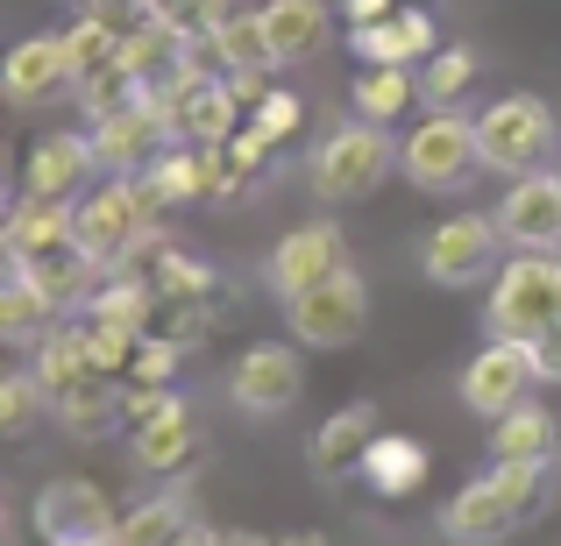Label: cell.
Returning a JSON list of instances; mask_svg holds the SVG:
<instances>
[{"label":"cell","mask_w":561,"mask_h":546,"mask_svg":"<svg viewBox=\"0 0 561 546\" xmlns=\"http://www.w3.org/2000/svg\"><path fill=\"white\" fill-rule=\"evenodd\" d=\"M57 234H79V199H50V191H22V206L8 213V228H0V248L14 256H28V248L57 242Z\"/></svg>","instance_id":"obj_24"},{"label":"cell","mask_w":561,"mask_h":546,"mask_svg":"<svg viewBox=\"0 0 561 546\" xmlns=\"http://www.w3.org/2000/svg\"><path fill=\"white\" fill-rule=\"evenodd\" d=\"M370 440H377V411H370V405H348V411H334V419L320 426L306 454H313L320 476H342V468H363Z\"/></svg>","instance_id":"obj_25"},{"label":"cell","mask_w":561,"mask_h":546,"mask_svg":"<svg viewBox=\"0 0 561 546\" xmlns=\"http://www.w3.org/2000/svg\"><path fill=\"white\" fill-rule=\"evenodd\" d=\"M179 356H185V348H171V341H157V334H150L142 356H136V376L142 383H171V376H179Z\"/></svg>","instance_id":"obj_37"},{"label":"cell","mask_w":561,"mask_h":546,"mask_svg":"<svg viewBox=\"0 0 561 546\" xmlns=\"http://www.w3.org/2000/svg\"><path fill=\"white\" fill-rule=\"evenodd\" d=\"M561 128H554V107L540 93H497L491 107L477 114V150H483V171L497 178H526L554 156Z\"/></svg>","instance_id":"obj_5"},{"label":"cell","mask_w":561,"mask_h":546,"mask_svg":"<svg viewBox=\"0 0 561 546\" xmlns=\"http://www.w3.org/2000/svg\"><path fill=\"white\" fill-rule=\"evenodd\" d=\"M179 546H228V533H214V525H185Z\"/></svg>","instance_id":"obj_40"},{"label":"cell","mask_w":561,"mask_h":546,"mask_svg":"<svg viewBox=\"0 0 561 546\" xmlns=\"http://www.w3.org/2000/svg\"><path fill=\"white\" fill-rule=\"evenodd\" d=\"M285 320H291V341L299 348H348L370 327V284H363V270L348 263V270L306 284L299 299H285Z\"/></svg>","instance_id":"obj_7"},{"label":"cell","mask_w":561,"mask_h":546,"mask_svg":"<svg viewBox=\"0 0 561 546\" xmlns=\"http://www.w3.org/2000/svg\"><path fill=\"white\" fill-rule=\"evenodd\" d=\"M263 28H271V50L277 65H306L334 43V8L328 0H263Z\"/></svg>","instance_id":"obj_21"},{"label":"cell","mask_w":561,"mask_h":546,"mask_svg":"<svg viewBox=\"0 0 561 546\" xmlns=\"http://www.w3.org/2000/svg\"><path fill=\"white\" fill-rule=\"evenodd\" d=\"M412 100H420L412 65H363V79H356V114H363V121H383V128H391Z\"/></svg>","instance_id":"obj_28"},{"label":"cell","mask_w":561,"mask_h":546,"mask_svg":"<svg viewBox=\"0 0 561 546\" xmlns=\"http://www.w3.org/2000/svg\"><path fill=\"white\" fill-rule=\"evenodd\" d=\"M0 85H8V100H14V107H43V100H57L65 85H79L65 36H28V43H14L8 79H0Z\"/></svg>","instance_id":"obj_19"},{"label":"cell","mask_w":561,"mask_h":546,"mask_svg":"<svg viewBox=\"0 0 561 546\" xmlns=\"http://www.w3.org/2000/svg\"><path fill=\"white\" fill-rule=\"evenodd\" d=\"M192 525V511L179 504V497H142L136 511H122V533H114V546H179Z\"/></svg>","instance_id":"obj_30"},{"label":"cell","mask_w":561,"mask_h":546,"mask_svg":"<svg viewBox=\"0 0 561 546\" xmlns=\"http://www.w3.org/2000/svg\"><path fill=\"white\" fill-rule=\"evenodd\" d=\"M398 0H342V14H348V28H370V22H383Z\"/></svg>","instance_id":"obj_39"},{"label":"cell","mask_w":561,"mask_h":546,"mask_svg":"<svg viewBox=\"0 0 561 546\" xmlns=\"http://www.w3.org/2000/svg\"><path fill=\"white\" fill-rule=\"evenodd\" d=\"M179 142V128H171L164 100L142 93L128 114H107V121H93V150H100V171H122V178H136V171H150L157 156Z\"/></svg>","instance_id":"obj_12"},{"label":"cell","mask_w":561,"mask_h":546,"mask_svg":"<svg viewBox=\"0 0 561 546\" xmlns=\"http://www.w3.org/2000/svg\"><path fill=\"white\" fill-rule=\"evenodd\" d=\"M228 546H271V539H249V533H242V539H228Z\"/></svg>","instance_id":"obj_42"},{"label":"cell","mask_w":561,"mask_h":546,"mask_svg":"<svg viewBox=\"0 0 561 546\" xmlns=\"http://www.w3.org/2000/svg\"><path fill=\"white\" fill-rule=\"evenodd\" d=\"M299 93H263L256 100V121H249V128H263V136H271V142H285L291 136V128H299Z\"/></svg>","instance_id":"obj_36"},{"label":"cell","mask_w":561,"mask_h":546,"mask_svg":"<svg viewBox=\"0 0 561 546\" xmlns=\"http://www.w3.org/2000/svg\"><path fill=\"white\" fill-rule=\"evenodd\" d=\"M534 383H540L534 341H497L491 334L462 369V405L477 411V419H497V411H512L519 397H534Z\"/></svg>","instance_id":"obj_10"},{"label":"cell","mask_w":561,"mask_h":546,"mask_svg":"<svg viewBox=\"0 0 561 546\" xmlns=\"http://www.w3.org/2000/svg\"><path fill=\"white\" fill-rule=\"evenodd\" d=\"M100 171V150L93 136H79V128H57V136H43L36 150H28V191H50V199H79L85 185H93Z\"/></svg>","instance_id":"obj_18"},{"label":"cell","mask_w":561,"mask_h":546,"mask_svg":"<svg viewBox=\"0 0 561 546\" xmlns=\"http://www.w3.org/2000/svg\"><path fill=\"white\" fill-rule=\"evenodd\" d=\"M561 454V426L540 397H519L512 411L491 419V462H554Z\"/></svg>","instance_id":"obj_22"},{"label":"cell","mask_w":561,"mask_h":546,"mask_svg":"<svg viewBox=\"0 0 561 546\" xmlns=\"http://www.w3.org/2000/svg\"><path fill=\"white\" fill-rule=\"evenodd\" d=\"M28 369L43 376V391H50V397L71 391V383L93 369V341H85V327H50L36 341V356H28Z\"/></svg>","instance_id":"obj_29"},{"label":"cell","mask_w":561,"mask_h":546,"mask_svg":"<svg viewBox=\"0 0 561 546\" xmlns=\"http://www.w3.org/2000/svg\"><path fill=\"white\" fill-rule=\"evenodd\" d=\"M157 213H164V199H157V185L142 178V171H136V178L107 171V185L79 191V242L93 248L107 270H122V263L157 234Z\"/></svg>","instance_id":"obj_4"},{"label":"cell","mask_w":561,"mask_h":546,"mask_svg":"<svg viewBox=\"0 0 561 546\" xmlns=\"http://www.w3.org/2000/svg\"><path fill=\"white\" fill-rule=\"evenodd\" d=\"M14 270L28 277V284L43 291V299L57 305V313H71V305H93L100 284H107V263L93 256V248L79 242V234H57V242L28 248V256H14Z\"/></svg>","instance_id":"obj_13"},{"label":"cell","mask_w":561,"mask_h":546,"mask_svg":"<svg viewBox=\"0 0 561 546\" xmlns=\"http://www.w3.org/2000/svg\"><path fill=\"white\" fill-rule=\"evenodd\" d=\"M477 164H483V150H477V114H455V107H434V114H426V121L405 136V156H398L405 185H420V191H455Z\"/></svg>","instance_id":"obj_8"},{"label":"cell","mask_w":561,"mask_h":546,"mask_svg":"<svg viewBox=\"0 0 561 546\" xmlns=\"http://www.w3.org/2000/svg\"><path fill=\"white\" fill-rule=\"evenodd\" d=\"M277 546H328V539H313V533H299V539H277Z\"/></svg>","instance_id":"obj_41"},{"label":"cell","mask_w":561,"mask_h":546,"mask_svg":"<svg viewBox=\"0 0 561 546\" xmlns=\"http://www.w3.org/2000/svg\"><path fill=\"white\" fill-rule=\"evenodd\" d=\"M85 341H93V369L122 376V369L142 356V341H150V334L128 327V320H114V313H93V320H85Z\"/></svg>","instance_id":"obj_32"},{"label":"cell","mask_w":561,"mask_h":546,"mask_svg":"<svg viewBox=\"0 0 561 546\" xmlns=\"http://www.w3.org/2000/svg\"><path fill=\"white\" fill-rule=\"evenodd\" d=\"M534 362H540V383H561V327L534 341Z\"/></svg>","instance_id":"obj_38"},{"label":"cell","mask_w":561,"mask_h":546,"mask_svg":"<svg viewBox=\"0 0 561 546\" xmlns=\"http://www.w3.org/2000/svg\"><path fill=\"white\" fill-rule=\"evenodd\" d=\"M50 327H57V305L43 299L22 270H8V284H0V334H8L14 348H36Z\"/></svg>","instance_id":"obj_27"},{"label":"cell","mask_w":561,"mask_h":546,"mask_svg":"<svg viewBox=\"0 0 561 546\" xmlns=\"http://www.w3.org/2000/svg\"><path fill=\"white\" fill-rule=\"evenodd\" d=\"M561 327V248H512L483 299V334L497 341H540Z\"/></svg>","instance_id":"obj_1"},{"label":"cell","mask_w":561,"mask_h":546,"mask_svg":"<svg viewBox=\"0 0 561 546\" xmlns=\"http://www.w3.org/2000/svg\"><path fill=\"white\" fill-rule=\"evenodd\" d=\"M36 533L43 546H114L122 511L107 504V490L85 476H57L36 490Z\"/></svg>","instance_id":"obj_9"},{"label":"cell","mask_w":561,"mask_h":546,"mask_svg":"<svg viewBox=\"0 0 561 546\" xmlns=\"http://www.w3.org/2000/svg\"><path fill=\"white\" fill-rule=\"evenodd\" d=\"M192 28L185 22H164V14H142L136 28H128V50H122V65L142 79V93H164L171 79L192 65Z\"/></svg>","instance_id":"obj_17"},{"label":"cell","mask_w":561,"mask_h":546,"mask_svg":"<svg viewBox=\"0 0 561 546\" xmlns=\"http://www.w3.org/2000/svg\"><path fill=\"white\" fill-rule=\"evenodd\" d=\"M142 14H164V22H185L192 36H206V28L220 22V14L234 8V0H136Z\"/></svg>","instance_id":"obj_35"},{"label":"cell","mask_w":561,"mask_h":546,"mask_svg":"<svg viewBox=\"0 0 561 546\" xmlns=\"http://www.w3.org/2000/svg\"><path fill=\"white\" fill-rule=\"evenodd\" d=\"M363 483H370L377 497H412L426 483V448L405 433H377L370 454H363Z\"/></svg>","instance_id":"obj_26"},{"label":"cell","mask_w":561,"mask_h":546,"mask_svg":"<svg viewBox=\"0 0 561 546\" xmlns=\"http://www.w3.org/2000/svg\"><path fill=\"white\" fill-rule=\"evenodd\" d=\"M505 228H497V213H455L440 220V228H426L420 242V270L426 284L440 291H469V284H491L497 263H505Z\"/></svg>","instance_id":"obj_6"},{"label":"cell","mask_w":561,"mask_h":546,"mask_svg":"<svg viewBox=\"0 0 561 546\" xmlns=\"http://www.w3.org/2000/svg\"><path fill=\"white\" fill-rule=\"evenodd\" d=\"M136 433H128V454H136V468H150V476H171V468L192 462V448H199V419H192V397L171 391L164 405L150 411V419H128Z\"/></svg>","instance_id":"obj_16"},{"label":"cell","mask_w":561,"mask_h":546,"mask_svg":"<svg viewBox=\"0 0 561 546\" xmlns=\"http://www.w3.org/2000/svg\"><path fill=\"white\" fill-rule=\"evenodd\" d=\"M469 85H477V57H469L462 43H440V50L420 65V100L426 107H455Z\"/></svg>","instance_id":"obj_31"},{"label":"cell","mask_w":561,"mask_h":546,"mask_svg":"<svg viewBox=\"0 0 561 546\" xmlns=\"http://www.w3.org/2000/svg\"><path fill=\"white\" fill-rule=\"evenodd\" d=\"M43 411H50V391H43V376H36V369H14V376L0 383V426H8V433H28Z\"/></svg>","instance_id":"obj_34"},{"label":"cell","mask_w":561,"mask_h":546,"mask_svg":"<svg viewBox=\"0 0 561 546\" xmlns=\"http://www.w3.org/2000/svg\"><path fill=\"white\" fill-rule=\"evenodd\" d=\"M398 156H405V142L383 136V121H348V128H328V136L313 142V156H306V178L328 206H356L370 199V191L398 171Z\"/></svg>","instance_id":"obj_3"},{"label":"cell","mask_w":561,"mask_h":546,"mask_svg":"<svg viewBox=\"0 0 561 546\" xmlns=\"http://www.w3.org/2000/svg\"><path fill=\"white\" fill-rule=\"evenodd\" d=\"M348 43H356L363 65H426V57L440 50L434 14H426V8H391L370 28H348Z\"/></svg>","instance_id":"obj_20"},{"label":"cell","mask_w":561,"mask_h":546,"mask_svg":"<svg viewBox=\"0 0 561 546\" xmlns=\"http://www.w3.org/2000/svg\"><path fill=\"white\" fill-rule=\"evenodd\" d=\"M50 411H57V426H65V433L100 440V433H114V411H128V391H114L107 369H85L71 391L50 397Z\"/></svg>","instance_id":"obj_23"},{"label":"cell","mask_w":561,"mask_h":546,"mask_svg":"<svg viewBox=\"0 0 561 546\" xmlns=\"http://www.w3.org/2000/svg\"><path fill=\"white\" fill-rule=\"evenodd\" d=\"M540 476H548V462H497V468H483L477 483H462V490L448 497L440 533H448L455 546L512 539V525H526V511L540 504Z\"/></svg>","instance_id":"obj_2"},{"label":"cell","mask_w":561,"mask_h":546,"mask_svg":"<svg viewBox=\"0 0 561 546\" xmlns=\"http://www.w3.org/2000/svg\"><path fill=\"white\" fill-rule=\"evenodd\" d=\"M299 391H306V369H299V348L291 341H256V348H242V362L228 369V397L249 411V419L291 411Z\"/></svg>","instance_id":"obj_11"},{"label":"cell","mask_w":561,"mask_h":546,"mask_svg":"<svg viewBox=\"0 0 561 546\" xmlns=\"http://www.w3.org/2000/svg\"><path fill=\"white\" fill-rule=\"evenodd\" d=\"M348 270V242L342 228H328V220H306V228H291L285 242L271 248V263H263V277H271L277 299H299L306 284H320V277Z\"/></svg>","instance_id":"obj_14"},{"label":"cell","mask_w":561,"mask_h":546,"mask_svg":"<svg viewBox=\"0 0 561 546\" xmlns=\"http://www.w3.org/2000/svg\"><path fill=\"white\" fill-rule=\"evenodd\" d=\"M497 228L512 248H561V171H526L497 199Z\"/></svg>","instance_id":"obj_15"},{"label":"cell","mask_w":561,"mask_h":546,"mask_svg":"<svg viewBox=\"0 0 561 546\" xmlns=\"http://www.w3.org/2000/svg\"><path fill=\"white\" fill-rule=\"evenodd\" d=\"M142 100V79L128 65H114V71H100V79H85L79 85V107H85V121H107V114H128Z\"/></svg>","instance_id":"obj_33"}]
</instances>
